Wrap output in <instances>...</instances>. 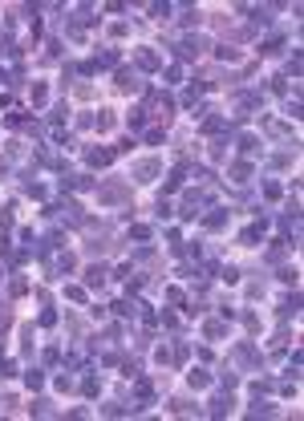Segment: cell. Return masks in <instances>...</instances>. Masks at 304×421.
Segmentation results:
<instances>
[{
  "instance_id": "6da1fadb",
  "label": "cell",
  "mask_w": 304,
  "mask_h": 421,
  "mask_svg": "<svg viewBox=\"0 0 304 421\" xmlns=\"http://www.w3.org/2000/svg\"><path fill=\"white\" fill-rule=\"evenodd\" d=\"M98 203H130V186L126 182H105V186H98Z\"/></svg>"
},
{
  "instance_id": "7a4b0ae2",
  "label": "cell",
  "mask_w": 304,
  "mask_h": 421,
  "mask_svg": "<svg viewBox=\"0 0 304 421\" xmlns=\"http://www.w3.org/2000/svg\"><path fill=\"white\" fill-rule=\"evenodd\" d=\"M49 215H57L61 223H69V227H77V223H85V215H81V207L69 199V203H61V207H49Z\"/></svg>"
},
{
  "instance_id": "3957f363",
  "label": "cell",
  "mask_w": 304,
  "mask_h": 421,
  "mask_svg": "<svg viewBox=\"0 0 304 421\" xmlns=\"http://www.w3.org/2000/svg\"><path fill=\"white\" fill-rule=\"evenodd\" d=\"M130 174H134V182H154V178L162 174V162H158V158H146V162H138Z\"/></svg>"
},
{
  "instance_id": "277c9868",
  "label": "cell",
  "mask_w": 304,
  "mask_h": 421,
  "mask_svg": "<svg viewBox=\"0 0 304 421\" xmlns=\"http://www.w3.org/2000/svg\"><path fill=\"white\" fill-rule=\"evenodd\" d=\"M118 89H122V93H138V89H142L138 73H134V69H118Z\"/></svg>"
},
{
  "instance_id": "5b68a950",
  "label": "cell",
  "mask_w": 304,
  "mask_h": 421,
  "mask_svg": "<svg viewBox=\"0 0 304 421\" xmlns=\"http://www.w3.org/2000/svg\"><path fill=\"white\" fill-rule=\"evenodd\" d=\"M150 105H154V118H162V122L175 113V102H170V98H162V93H150Z\"/></svg>"
},
{
  "instance_id": "8992f818",
  "label": "cell",
  "mask_w": 304,
  "mask_h": 421,
  "mask_svg": "<svg viewBox=\"0 0 304 421\" xmlns=\"http://www.w3.org/2000/svg\"><path fill=\"white\" fill-rule=\"evenodd\" d=\"M199 207H203V195H187V199H183V207H179V215H183V219H195Z\"/></svg>"
},
{
  "instance_id": "52a82bcc",
  "label": "cell",
  "mask_w": 304,
  "mask_h": 421,
  "mask_svg": "<svg viewBox=\"0 0 304 421\" xmlns=\"http://www.w3.org/2000/svg\"><path fill=\"white\" fill-rule=\"evenodd\" d=\"M134 61H138L142 69H158V65H162V61H158V53H150V49H138V53H134Z\"/></svg>"
},
{
  "instance_id": "ba28073f",
  "label": "cell",
  "mask_w": 304,
  "mask_h": 421,
  "mask_svg": "<svg viewBox=\"0 0 304 421\" xmlns=\"http://www.w3.org/2000/svg\"><path fill=\"white\" fill-rule=\"evenodd\" d=\"M227 174H231V182H248V178H252V166H248V162H231Z\"/></svg>"
},
{
  "instance_id": "9c48e42d",
  "label": "cell",
  "mask_w": 304,
  "mask_h": 421,
  "mask_svg": "<svg viewBox=\"0 0 304 421\" xmlns=\"http://www.w3.org/2000/svg\"><path fill=\"white\" fill-rule=\"evenodd\" d=\"M259 235H264V219H259V223H252V227H248V231L240 235V243H244V247H252V243L259 239Z\"/></svg>"
},
{
  "instance_id": "30bf717a",
  "label": "cell",
  "mask_w": 304,
  "mask_h": 421,
  "mask_svg": "<svg viewBox=\"0 0 304 421\" xmlns=\"http://www.w3.org/2000/svg\"><path fill=\"white\" fill-rule=\"evenodd\" d=\"M187 385H191V389H207V385H211V377H207L203 368H191V372H187Z\"/></svg>"
},
{
  "instance_id": "8fae6325",
  "label": "cell",
  "mask_w": 304,
  "mask_h": 421,
  "mask_svg": "<svg viewBox=\"0 0 304 421\" xmlns=\"http://www.w3.org/2000/svg\"><path fill=\"white\" fill-rule=\"evenodd\" d=\"M85 284H90V288H101V284H105V267H101V263H94V267L85 271Z\"/></svg>"
},
{
  "instance_id": "7c38bea8",
  "label": "cell",
  "mask_w": 304,
  "mask_h": 421,
  "mask_svg": "<svg viewBox=\"0 0 304 421\" xmlns=\"http://www.w3.org/2000/svg\"><path fill=\"white\" fill-rule=\"evenodd\" d=\"M231 405H235L231 397H215V401H211V413H215V417H223V413H231Z\"/></svg>"
},
{
  "instance_id": "4fadbf2b",
  "label": "cell",
  "mask_w": 304,
  "mask_h": 421,
  "mask_svg": "<svg viewBox=\"0 0 304 421\" xmlns=\"http://www.w3.org/2000/svg\"><path fill=\"white\" fill-rule=\"evenodd\" d=\"M114 162V150H90V166H110Z\"/></svg>"
},
{
  "instance_id": "5bb4252c",
  "label": "cell",
  "mask_w": 304,
  "mask_h": 421,
  "mask_svg": "<svg viewBox=\"0 0 304 421\" xmlns=\"http://www.w3.org/2000/svg\"><path fill=\"white\" fill-rule=\"evenodd\" d=\"M114 126H118L114 109H101V118H98V130H114Z\"/></svg>"
},
{
  "instance_id": "9a60e30c",
  "label": "cell",
  "mask_w": 304,
  "mask_h": 421,
  "mask_svg": "<svg viewBox=\"0 0 304 421\" xmlns=\"http://www.w3.org/2000/svg\"><path fill=\"white\" fill-rule=\"evenodd\" d=\"M223 223H227V211H215V215H207V227H211V231H219Z\"/></svg>"
},
{
  "instance_id": "2e32d148",
  "label": "cell",
  "mask_w": 304,
  "mask_h": 421,
  "mask_svg": "<svg viewBox=\"0 0 304 421\" xmlns=\"http://www.w3.org/2000/svg\"><path fill=\"white\" fill-rule=\"evenodd\" d=\"M223 332H227V328H223V324H215V320H211V324H207V328H203V336H207V340H219V336H223Z\"/></svg>"
},
{
  "instance_id": "e0dca14e",
  "label": "cell",
  "mask_w": 304,
  "mask_h": 421,
  "mask_svg": "<svg viewBox=\"0 0 304 421\" xmlns=\"http://www.w3.org/2000/svg\"><path fill=\"white\" fill-rule=\"evenodd\" d=\"M25 385H29V389H41V385H45V377H41L37 368H29V372H25Z\"/></svg>"
},
{
  "instance_id": "ac0fdd59",
  "label": "cell",
  "mask_w": 304,
  "mask_h": 421,
  "mask_svg": "<svg viewBox=\"0 0 304 421\" xmlns=\"http://www.w3.org/2000/svg\"><path fill=\"white\" fill-rule=\"evenodd\" d=\"M114 312H118V316H134V312H138V304H130V300H118V304H114Z\"/></svg>"
},
{
  "instance_id": "d6986e66",
  "label": "cell",
  "mask_w": 304,
  "mask_h": 421,
  "mask_svg": "<svg viewBox=\"0 0 304 421\" xmlns=\"http://www.w3.org/2000/svg\"><path fill=\"white\" fill-rule=\"evenodd\" d=\"M29 413H37V417H49L53 409H49V401H33V405H29Z\"/></svg>"
},
{
  "instance_id": "ffe728a7",
  "label": "cell",
  "mask_w": 304,
  "mask_h": 421,
  "mask_svg": "<svg viewBox=\"0 0 304 421\" xmlns=\"http://www.w3.org/2000/svg\"><path fill=\"white\" fill-rule=\"evenodd\" d=\"M45 98H49V89L37 81V85H33V105H45Z\"/></svg>"
},
{
  "instance_id": "44dd1931",
  "label": "cell",
  "mask_w": 304,
  "mask_h": 421,
  "mask_svg": "<svg viewBox=\"0 0 304 421\" xmlns=\"http://www.w3.org/2000/svg\"><path fill=\"white\" fill-rule=\"evenodd\" d=\"M227 154V138H215V142H211V158H223Z\"/></svg>"
},
{
  "instance_id": "7402d4cb",
  "label": "cell",
  "mask_w": 304,
  "mask_h": 421,
  "mask_svg": "<svg viewBox=\"0 0 304 421\" xmlns=\"http://www.w3.org/2000/svg\"><path fill=\"white\" fill-rule=\"evenodd\" d=\"M219 53V61H240V49H231V45H223V49H215Z\"/></svg>"
},
{
  "instance_id": "603a6c76",
  "label": "cell",
  "mask_w": 304,
  "mask_h": 421,
  "mask_svg": "<svg viewBox=\"0 0 304 421\" xmlns=\"http://www.w3.org/2000/svg\"><path fill=\"white\" fill-rule=\"evenodd\" d=\"M8 292H12V296H25V292H29V284H25V279H20V275H16V279H12V284H8Z\"/></svg>"
},
{
  "instance_id": "cb8c5ba5",
  "label": "cell",
  "mask_w": 304,
  "mask_h": 421,
  "mask_svg": "<svg viewBox=\"0 0 304 421\" xmlns=\"http://www.w3.org/2000/svg\"><path fill=\"white\" fill-rule=\"evenodd\" d=\"M199 20H203L199 8H187V12H183V25H199Z\"/></svg>"
},
{
  "instance_id": "d4e9b609",
  "label": "cell",
  "mask_w": 304,
  "mask_h": 421,
  "mask_svg": "<svg viewBox=\"0 0 304 421\" xmlns=\"http://www.w3.org/2000/svg\"><path fill=\"white\" fill-rule=\"evenodd\" d=\"M255 146H259V142H255V138H252V134H244V138H240V150H244V154H252V150H255Z\"/></svg>"
},
{
  "instance_id": "484cf974",
  "label": "cell",
  "mask_w": 304,
  "mask_h": 421,
  "mask_svg": "<svg viewBox=\"0 0 304 421\" xmlns=\"http://www.w3.org/2000/svg\"><path fill=\"white\" fill-rule=\"evenodd\" d=\"M53 271H73V255H61V260L53 263Z\"/></svg>"
},
{
  "instance_id": "4316f807",
  "label": "cell",
  "mask_w": 304,
  "mask_h": 421,
  "mask_svg": "<svg viewBox=\"0 0 304 421\" xmlns=\"http://www.w3.org/2000/svg\"><path fill=\"white\" fill-rule=\"evenodd\" d=\"M142 122H146V109H134V113H130V130H138Z\"/></svg>"
},
{
  "instance_id": "83f0119b",
  "label": "cell",
  "mask_w": 304,
  "mask_h": 421,
  "mask_svg": "<svg viewBox=\"0 0 304 421\" xmlns=\"http://www.w3.org/2000/svg\"><path fill=\"white\" fill-rule=\"evenodd\" d=\"M268 260H272V263L284 260V243H272V247H268Z\"/></svg>"
},
{
  "instance_id": "f1b7e54d",
  "label": "cell",
  "mask_w": 304,
  "mask_h": 421,
  "mask_svg": "<svg viewBox=\"0 0 304 421\" xmlns=\"http://www.w3.org/2000/svg\"><path fill=\"white\" fill-rule=\"evenodd\" d=\"M8 328H12V316H8V312H0V336H4Z\"/></svg>"
},
{
  "instance_id": "f546056e",
  "label": "cell",
  "mask_w": 304,
  "mask_h": 421,
  "mask_svg": "<svg viewBox=\"0 0 304 421\" xmlns=\"http://www.w3.org/2000/svg\"><path fill=\"white\" fill-rule=\"evenodd\" d=\"M0 178H8V162L4 158H0Z\"/></svg>"
}]
</instances>
